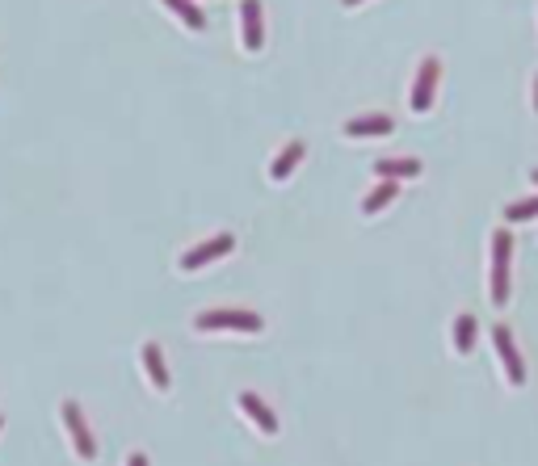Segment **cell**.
<instances>
[{
  "mask_svg": "<svg viewBox=\"0 0 538 466\" xmlns=\"http://www.w3.org/2000/svg\"><path fill=\"white\" fill-rule=\"evenodd\" d=\"M139 361H143V374H148L152 391L168 395V391H173V374H168V361H165V353H160V344L143 341V349H139Z\"/></svg>",
  "mask_w": 538,
  "mask_h": 466,
  "instance_id": "5",
  "label": "cell"
},
{
  "mask_svg": "<svg viewBox=\"0 0 538 466\" xmlns=\"http://www.w3.org/2000/svg\"><path fill=\"white\" fill-rule=\"evenodd\" d=\"M438 76H442V64L438 59H425L421 72H416V84H413V110L425 114L433 106V93H438Z\"/></svg>",
  "mask_w": 538,
  "mask_h": 466,
  "instance_id": "6",
  "label": "cell"
},
{
  "mask_svg": "<svg viewBox=\"0 0 538 466\" xmlns=\"http://www.w3.org/2000/svg\"><path fill=\"white\" fill-rule=\"evenodd\" d=\"M265 319L249 307H215V311H202L193 316V332H261Z\"/></svg>",
  "mask_w": 538,
  "mask_h": 466,
  "instance_id": "1",
  "label": "cell"
},
{
  "mask_svg": "<svg viewBox=\"0 0 538 466\" xmlns=\"http://www.w3.org/2000/svg\"><path fill=\"white\" fill-rule=\"evenodd\" d=\"M0 428H4V411H0Z\"/></svg>",
  "mask_w": 538,
  "mask_h": 466,
  "instance_id": "18",
  "label": "cell"
},
{
  "mask_svg": "<svg viewBox=\"0 0 538 466\" xmlns=\"http://www.w3.org/2000/svg\"><path fill=\"white\" fill-rule=\"evenodd\" d=\"M126 466H148V453H143V450H131V453H126Z\"/></svg>",
  "mask_w": 538,
  "mask_h": 466,
  "instance_id": "15",
  "label": "cell"
},
{
  "mask_svg": "<svg viewBox=\"0 0 538 466\" xmlns=\"http://www.w3.org/2000/svg\"><path fill=\"white\" fill-rule=\"evenodd\" d=\"M471 341H475V324H471L467 316L458 319V328H455V344H458V353H471Z\"/></svg>",
  "mask_w": 538,
  "mask_h": 466,
  "instance_id": "13",
  "label": "cell"
},
{
  "mask_svg": "<svg viewBox=\"0 0 538 466\" xmlns=\"http://www.w3.org/2000/svg\"><path fill=\"white\" fill-rule=\"evenodd\" d=\"M538 215V202H525V206H509V219H530Z\"/></svg>",
  "mask_w": 538,
  "mask_h": 466,
  "instance_id": "14",
  "label": "cell"
},
{
  "mask_svg": "<svg viewBox=\"0 0 538 466\" xmlns=\"http://www.w3.org/2000/svg\"><path fill=\"white\" fill-rule=\"evenodd\" d=\"M303 156H307V143H303V139H290L286 148L274 156V165H269V181H278V185L290 181V177H295V168L303 165Z\"/></svg>",
  "mask_w": 538,
  "mask_h": 466,
  "instance_id": "8",
  "label": "cell"
},
{
  "mask_svg": "<svg viewBox=\"0 0 538 466\" xmlns=\"http://www.w3.org/2000/svg\"><path fill=\"white\" fill-rule=\"evenodd\" d=\"M534 110H538V80H534Z\"/></svg>",
  "mask_w": 538,
  "mask_h": 466,
  "instance_id": "17",
  "label": "cell"
},
{
  "mask_svg": "<svg viewBox=\"0 0 538 466\" xmlns=\"http://www.w3.org/2000/svg\"><path fill=\"white\" fill-rule=\"evenodd\" d=\"M391 131H396V123L387 114H358V118L346 123L349 139H379V135H391Z\"/></svg>",
  "mask_w": 538,
  "mask_h": 466,
  "instance_id": "9",
  "label": "cell"
},
{
  "mask_svg": "<svg viewBox=\"0 0 538 466\" xmlns=\"http://www.w3.org/2000/svg\"><path fill=\"white\" fill-rule=\"evenodd\" d=\"M341 4H346V9H354V4H362V0H341Z\"/></svg>",
  "mask_w": 538,
  "mask_h": 466,
  "instance_id": "16",
  "label": "cell"
},
{
  "mask_svg": "<svg viewBox=\"0 0 538 466\" xmlns=\"http://www.w3.org/2000/svg\"><path fill=\"white\" fill-rule=\"evenodd\" d=\"M240 42H244V51L257 55L265 47V9L261 0H240Z\"/></svg>",
  "mask_w": 538,
  "mask_h": 466,
  "instance_id": "4",
  "label": "cell"
},
{
  "mask_svg": "<svg viewBox=\"0 0 538 466\" xmlns=\"http://www.w3.org/2000/svg\"><path fill=\"white\" fill-rule=\"evenodd\" d=\"M396 193H400V185H396V181H383V185H374V190L362 198V215H379L383 206L396 202Z\"/></svg>",
  "mask_w": 538,
  "mask_h": 466,
  "instance_id": "11",
  "label": "cell"
},
{
  "mask_svg": "<svg viewBox=\"0 0 538 466\" xmlns=\"http://www.w3.org/2000/svg\"><path fill=\"white\" fill-rule=\"evenodd\" d=\"M534 181H538V173H534Z\"/></svg>",
  "mask_w": 538,
  "mask_h": 466,
  "instance_id": "19",
  "label": "cell"
},
{
  "mask_svg": "<svg viewBox=\"0 0 538 466\" xmlns=\"http://www.w3.org/2000/svg\"><path fill=\"white\" fill-rule=\"evenodd\" d=\"M59 420H64V433H68V441H72V453H76L81 462H93L97 437H93V428H89V420H84V411L76 399H64V403H59Z\"/></svg>",
  "mask_w": 538,
  "mask_h": 466,
  "instance_id": "2",
  "label": "cell"
},
{
  "mask_svg": "<svg viewBox=\"0 0 538 466\" xmlns=\"http://www.w3.org/2000/svg\"><path fill=\"white\" fill-rule=\"evenodd\" d=\"M232 248H235V235L219 232V235H210V240H202V244H193L190 252H181L177 269H181V274H198V269H207V265L232 257Z\"/></svg>",
  "mask_w": 538,
  "mask_h": 466,
  "instance_id": "3",
  "label": "cell"
},
{
  "mask_svg": "<svg viewBox=\"0 0 538 466\" xmlns=\"http://www.w3.org/2000/svg\"><path fill=\"white\" fill-rule=\"evenodd\" d=\"M416 173H421V160H379L374 165V177H383V181L416 177Z\"/></svg>",
  "mask_w": 538,
  "mask_h": 466,
  "instance_id": "12",
  "label": "cell"
},
{
  "mask_svg": "<svg viewBox=\"0 0 538 466\" xmlns=\"http://www.w3.org/2000/svg\"><path fill=\"white\" fill-rule=\"evenodd\" d=\"M160 4H165L168 13L177 17L185 30H193V34H202V30H207V13H202L193 0H160Z\"/></svg>",
  "mask_w": 538,
  "mask_h": 466,
  "instance_id": "10",
  "label": "cell"
},
{
  "mask_svg": "<svg viewBox=\"0 0 538 466\" xmlns=\"http://www.w3.org/2000/svg\"><path fill=\"white\" fill-rule=\"evenodd\" d=\"M240 411H244V416H249L252 425H257V433H265V437H278V416H274V408H269V403H265L261 395H252V391H244V395H240Z\"/></svg>",
  "mask_w": 538,
  "mask_h": 466,
  "instance_id": "7",
  "label": "cell"
}]
</instances>
